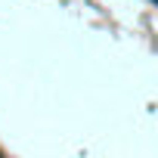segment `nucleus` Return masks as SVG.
I'll list each match as a JSON object with an SVG mask.
<instances>
[]
</instances>
